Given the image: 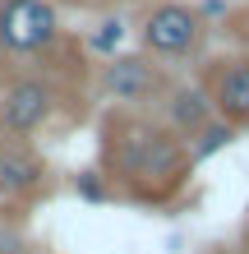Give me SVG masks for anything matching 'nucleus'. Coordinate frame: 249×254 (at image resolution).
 Returning a JSON list of instances; mask_svg holds the SVG:
<instances>
[{"label": "nucleus", "mask_w": 249, "mask_h": 254, "mask_svg": "<svg viewBox=\"0 0 249 254\" xmlns=\"http://www.w3.org/2000/svg\"><path fill=\"white\" fill-rule=\"evenodd\" d=\"M0 254H33V236L23 222H14L0 213Z\"/></svg>", "instance_id": "nucleus-11"}, {"label": "nucleus", "mask_w": 249, "mask_h": 254, "mask_svg": "<svg viewBox=\"0 0 249 254\" xmlns=\"http://www.w3.org/2000/svg\"><path fill=\"white\" fill-rule=\"evenodd\" d=\"M194 167L199 162L189 143L175 129H166L152 111L111 107L101 116V176L111 181L115 199L162 208L185 194Z\"/></svg>", "instance_id": "nucleus-1"}, {"label": "nucleus", "mask_w": 249, "mask_h": 254, "mask_svg": "<svg viewBox=\"0 0 249 254\" xmlns=\"http://www.w3.org/2000/svg\"><path fill=\"white\" fill-rule=\"evenodd\" d=\"M157 121L189 143L208 121H217V111H212V102H208V93H203L199 79H171L166 97L157 102Z\"/></svg>", "instance_id": "nucleus-8"}, {"label": "nucleus", "mask_w": 249, "mask_h": 254, "mask_svg": "<svg viewBox=\"0 0 249 254\" xmlns=\"http://www.w3.org/2000/svg\"><path fill=\"white\" fill-rule=\"evenodd\" d=\"M199 83L208 93L217 121L249 129V51L236 56H212V61L199 65Z\"/></svg>", "instance_id": "nucleus-6"}, {"label": "nucleus", "mask_w": 249, "mask_h": 254, "mask_svg": "<svg viewBox=\"0 0 249 254\" xmlns=\"http://www.w3.org/2000/svg\"><path fill=\"white\" fill-rule=\"evenodd\" d=\"M60 5H69V9H101V5H111V0H60Z\"/></svg>", "instance_id": "nucleus-13"}, {"label": "nucleus", "mask_w": 249, "mask_h": 254, "mask_svg": "<svg viewBox=\"0 0 249 254\" xmlns=\"http://www.w3.org/2000/svg\"><path fill=\"white\" fill-rule=\"evenodd\" d=\"M203 14L185 0H157L139 14V42H143V56L162 61L166 69L171 65H185L203 51Z\"/></svg>", "instance_id": "nucleus-2"}, {"label": "nucleus", "mask_w": 249, "mask_h": 254, "mask_svg": "<svg viewBox=\"0 0 249 254\" xmlns=\"http://www.w3.org/2000/svg\"><path fill=\"white\" fill-rule=\"evenodd\" d=\"M245 254H249V236H245Z\"/></svg>", "instance_id": "nucleus-15"}, {"label": "nucleus", "mask_w": 249, "mask_h": 254, "mask_svg": "<svg viewBox=\"0 0 249 254\" xmlns=\"http://www.w3.org/2000/svg\"><path fill=\"white\" fill-rule=\"evenodd\" d=\"M231 139H240V129H236V125H226V121H208V125L194 134V139H189V153H194V162H203V157L222 153Z\"/></svg>", "instance_id": "nucleus-9"}, {"label": "nucleus", "mask_w": 249, "mask_h": 254, "mask_svg": "<svg viewBox=\"0 0 249 254\" xmlns=\"http://www.w3.org/2000/svg\"><path fill=\"white\" fill-rule=\"evenodd\" d=\"M65 107V88L47 74H14L0 83V134L33 139Z\"/></svg>", "instance_id": "nucleus-3"}, {"label": "nucleus", "mask_w": 249, "mask_h": 254, "mask_svg": "<svg viewBox=\"0 0 249 254\" xmlns=\"http://www.w3.org/2000/svg\"><path fill=\"white\" fill-rule=\"evenodd\" d=\"M55 42H65L55 0H0V56L37 61Z\"/></svg>", "instance_id": "nucleus-4"}, {"label": "nucleus", "mask_w": 249, "mask_h": 254, "mask_svg": "<svg viewBox=\"0 0 249 254\" xmlns=\"http://www.w3.org/2000/svg\"><path fill=\"white\" fill-rule=\"evenodd\" d=\"M74 194H79L83 203H111L115 199V190H111V181L101 171H79L74 176Z\"/></svg>", "instance_id": "nucleus-10"}, {"label": "nucleus", "mask_w": 249, "mask_h": 254, "mask_svg": "<svg viewBox=\"0 0 249 254\" xmlns=\"http://www.w3.org/2000/svg\"><path fill=\"white\" fill-rule=\"evenodd\" d=\"M120 37H125V23L120 19H106V23H101V33L88 37V47H93L97 56H111L115 47H120Z\"/></svg>", "instance_id": "nucleus-12"}, {"label": "nucleus", "mask_w": 249, "mask_h": 254, "mask_svg": "<svg viewBox=\"0 0 249 254\" xmlns=\"http://www.w3.org/2000/svg\"><path fill=\"white\" fill-rule=\"evenodd\" d=\"M97 88H101V97H111L125 111H157V102L171 88V69L143 51L139 56H111L97 69Z\"/></svg>", "instance_id": "nucleus-5"}, {"label": "nucleus", "mask_w": 249, "mask_h": 254, "mask_svg": "<svg viewBox=\"0 0 249 254\" xmlns=\"http://www.w3.org/2000/svg\"><path fill=\"white\" fill-rule=\"evenodd\" d=\"M0 213H9V199H5V194H0Z\"/></svg>", "instance_id": "nucleus-14"}, {"label": "nucleus", "mask_w": 249, "mask_h": 254, "mask_svg": "<svg viewBox=\"0 0 249 254\" xmlns=\"http://www.w3.org/2000/svg\"><path fill=\"white\" fill-rule=\"evenodd\" d=\"M51 185V167L47 157L37 153L33 139H14V134H0V194L14 203H28L37 194H47Z\"/></svg>", "instance_id": "nucleus-7"}]
</instances>
